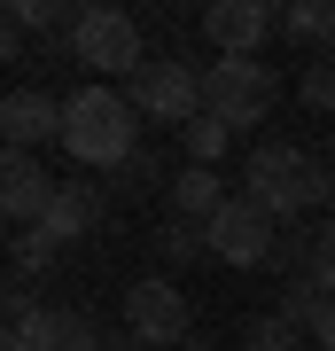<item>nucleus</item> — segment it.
<instances>
[{
  "mask_svg": "<svg viewBox=\"0 0 335 351\" xmlns=\"http://www.w3.org/2000/svg\"><path fill=\"white\" fill-rule=\"evenodd\" d=\"M62 156L94 164V172H125V164L140 156V110H133V94L86 78V86L62 101Z\"/></svg>",
  "mask_w": 335,
  "mask_h": 351,
  "instance_id": "nucleus-1",
  "label": "nucleus"
},
{
  "mask_svg": "<svg viewBox=\"0 0 335 351\" xmlns=\"http://www.w3.org/2000/svg\"><path fill=\"white\" fill-rule=\"evenodd\" d=\"M242 195L258 203V211H273V219H304V211H320L335 195V172H327V156L304 149V141H258L249 164H242Z\"/></svg>",
  "mask_w": 335,
  "mask_h": 351,
  "instance_id": "nucleus-2",
  "label": "nucleus"
},
{
  "mask_svg": "<svg viewBox=\"0 0 335 351\" xmlns=\"http://www.w3.org/2000/svg\"><path fill=\"white\" fill-rule=\"evenodd\" d=\"M273 101H281V78L265 71L258 55H219V63L203 71V110H211L219 125H234V133L265 125V117H273Z\"/></svg>",
  "mask_w": 335,
  "mask_h": 351,
  "instance_id": "nucleus-3",
  "label": "nucleus"
},
{
  "mask_svg": "<svg viewBox=\"0 0 335 351\" xmlns=\"http://www.w3.org/2000/svg\"><path fill=\"white\" fill-rule=\"evenodd\" d=\"M71 63H86L101 86H117V78H133L140 63H149V47H140V24L125 8H110V0H94V8H78L71 24Z\"/></svg>",
  "mask_w": 335,
  "mask_h": 351,
  "instance_id": "nucleus-4",
  "label": "nucleus"
},
{
  "mask_svg": "<svg viewBox=\"0 0 335 351\" xmlns=\"http://www.w3.org/2000/svg\"><path fill=\"white\" fill-rule=\"evenodd\" d=\"M125 94H133L140 125H195L203 117V71L187 63V55H149L133 78H125Z\"/></svg>",
  "mask_w": 335,
  "mask_h": 351,
  "instance_id": "nucleus-5",
  "label": "nucleus"
},
{
  "mask_svg": "<svg viewBox=\"0 0 335 351\" xmlns=\"http://www.w3.org/2000/svg\"><path fill=\"white\" fill-rule=\"evenodd\" d=\"M0 351H110V343L94 336L78 304H32L24 289H8V343Z\"/></svg>",
  "mask_w": 335,
  "mask_h": 351,
  "instance_id": "nucleus-6",
  "label": "nucleus"
},
{
  "mask_svg": "<svg viewBox=\"0 0 335 351\" xmlns=\"http://www.w3.org/2000/svg\"><path fill=\"white\" fill-rule=\"evenodd\" d=\"M187 297H179V281L172 274H149V281H133L125 289V336H140L149 351H179V343H195L187 336Z\"/></svg>",
  "mask_w": 335,
  "mask_h": 351,
  "instance_id": "nucleus-7",
  "label": "nucleus"
},
{
  "mask_svg": "<svg viewBox=\"0 0 335 351\" xmlns=\"http://www.w3.org/2000/svg\"><path fill=\"white\" fill-rule=\"evenodd\" d=\"M203 242H211V258L242 265V274H249V265H273V250H281V242H273V211H258L249 195H226V211L203 226Z\"/></svg>",
  "mask_w": 335,
  "mask_h": 351,
  "instance_id": "nucleus-8",
  "label": "nucleus"
},
{
  "mask_svg": "<svg viewBox=\"0 0 335 351\" xmlns=\"http://www.w3.org/2000/svg\"><path fill=\"white\" fill-rule=\"evenodd\" d=\"M0 141H8V156H32V149H62V101L39 94V86H16L0 101Z\"/></svg>",
  "mask_w": 335,
  "mask_h": 351,
  "instance_id": "nucleus-9",
  "label": "nucleus"
},
{
  "mask_svg": "<svg viewBox=\"0 0 335 351\" xmlns=\"http://www.w3.org/2000/svg\"><path fill=\"white\" fill-rule=\"evenodd\" d=\"M203 32H211L219 55H258L281 32V8H265V0H211L203 8Z\"/></svg>",
  "mask_w": 335,
  "mask_h": 351,
  "instance_id": "nucleus-10",
  "label": "nucleus"
},
{
  "mask_svg": "<svg viewBox=\"0 0 335 351\" xmlns=\"http://www.w3.org/2000/svg\"><path fill=\"white\" fill-rule=\"evenodd\" d=\"M55 188H62V180H47V164H39V156H8V164H0V211L16 219V234L47 219Z\"/></svg>",
  "mask_w": 335,
  "mask_h": 351,
  "instance_id": "nucleus-11",
  "label": "nucleus"
},
{
  "mask_svg": "<svg viewBox=\"0 0 335 351\" xmlns=\"http://www.w3.org/2000/svg\"><path fill=\"white\" fill-rule=\"evenodd\" d=\"M39 226H47V234L62 242V250H71V242H86L94 226H101V195L86 188V180H62V188H55V203H47V219H39Z\"/></svg>",
  "mask_w": 335,
  "mask_h": 351,
  "instance_id": "nucleus-12",
  "label": "nucleus"
},
{
  "mask_svg": "<svg viewBox=\"0 0 335 351\" xmlns=\"http://www.w3.org/2000/svg\"><path fill=\"white\" fill-rule=\"evenodd\" d=\"M219 211H226V180L211 172V164H179V172H172V219L211 226Z\"/></svg>",
  "mask_w": 335,
  "mask_h": 351,
  "instance_id": "nucleus-13",
  "label": "nucleus"
},
{
  "mask_svg": "<svg viewBox=\"0 0 335 351\" xmlns=\"http://www.w3.org/2000/svg\"><path fill=\"white\" fill-rule=\"evenodd\" d=\"M55 258H62V242L47 234V226H24V234L8 242V289H24L32 274H47Z\"/></svg>",
  "mask_w": 335,
  "mask_h": 351,
  "instance_id": "nucleus-14",
  "label": "nucleus"
},
{
  "mask_svg": "<svg viewBox=\"0 0 335 351\" xmlns=\"http://www.w3.org/2000/svg\"><path fill=\"white\" fill-rule=\"evenodd\" d=\"M281 32L297 39V47H335V0H297V8H281Z\"/></svg>",
  "mask_w": 335,
  "mask_h": 351,
  "instance_id": "nucleus-15",
  "label": "nucleus"
},
{
  "mask_svg": "<svg viewBox=\"0 0 335 351\" xmlns=\"http://www.w3.org/2000/svg\"><path fill=\"white\" fill-rule=\"evenodd\" d=\"M156 258L172 265H195V258H211V242H203V226H187V219H164V234H156Z\"/></svg>",
  "mask_w": 335,
  "mask_h": 351,
  "instance_id": "nucleus-16",
  "label": "nucleus"
},
{
  "mask_svg": "<svg viewBox=\"0 0 335 351\" xmlns=\"http://www.w3.org/2000/svg\"><path fill=\"white\" fill-rule=\"evenodd\" d=\"M179 141H187V164H211V172H219V156H226V141H234V125H219V117L203 110V117H195V125H187Z\"/></svg>",
  "mask_w": 335,
  "mask_h": 351,
  "instance_id": "nucleus-17",
  "label": "nucleus"
},
{
  "mask_svg": "<svg viewBox=\"0 0 335 351\" xmlns=\"http://www.w3.org/2000/svg\"><path fill=\"white\" fill-rule=\"evenodd\" d=\"M8 16L24 32H71L78 24V8H62V0H8Z\"/></svg>",
  "mask_w": 335,
  "mask_h": 351,
  "instance_id": "nucleus-18",
  "label": "nucleus"
},
{
  "mask_svg": "<svg viewBox=\"0 0 335 351\" xmlns=\"http://www.w3.org/2000/svg\"><path fill=\"white\" fill-rule=\"evenodd\" d=\"M297 336H304V328H297V320H281V313H265V320H258V328H249V336H242V343H249V351H297Z\"/></svg>",
  "mask_w": 335,
  "mask_h": 351,
  "instance_id": "nucleus-19",
  "label": "nucleus"
},
{
  "mask_svg": "<svg viewBox=\"0 0 335 351\" xmlns=\"http://www.w3.org/2000/svg\"><path fill=\"white\" fill-rule=\"evenodd\" d=\"M312 281H320V297H335V219L320 226V234H312V265H304Z\"/></svg>",
  "mask_w": 335,
  "mask_h": 351,
  "instance_id": "nucleus-20",
  "label": "nucleus"
},
{
  "mask_svg": "<svg viewBox=\"0 0 335 351\" xmlns=\"http://www.w3.org/2000/svg\"><path fill=\"white\" fill-rule=\"evenodd\" d=\"M297 94L312 101V110H327V117H335V63H312V71L297 78Z\"/></svg>",
  "mask_w": 335,
  "mask_h": 351,
  "instance_id": "nucleus-21",
  "label": "nucleus"
},
{
  "mask_svg": "<svg viewBox=\"0 0 335 351\" xmlns=\"http://www.w3.org/2000/svg\"><path fill=\"white\" fill-rule=\"evenodd\" d=\"M24 39H32V32L8 16V24H0V63H24Z\"/></svg>",
  "mask_w": 335,
  "mask_h": 351,
  "instance_id": "nucleus-22",
  "label": "nucleus"
},
{
  "mask_svg": "<svg viewBox=\"0 0 335 351\" xmlns=\"http://www.w3.org/2000/svg\"><path fill=\"white\" fill-rule=\"evenodd\" d=\"M312 343H320V351H335V297L312 313Z\"/></svg>",
  "mask_w": 335,
  "mask_h": 351,
  "instance_id": "nucleus-23",
  "label": "nucleus"
},
{
  "mask_svg": "<svg viewBox=\"0 0 335 351\" xmlns=\"http://www.w3.org/2000/svg\"><path fill=\"white\" fill-rule=\"evenodd\" d=\"M110 351H149V343H140V336H110Z\"/></svg>",
  "mask_w": 335,
  "mask_h": 351,
  "instance_id": "nucleus-24",
  "label": "nucleus"
},
{
  "mask_svg": "<svg viewBox=\"0 0 335 351\" xmlns=\"http://www.w3.org/2000/svg\"><path fill=\"white\" fill-rule=\"evenodd\" d=\"M179 351H211V343H203V336H195V343H179Z\"/></svg>",
  "mask_w": 335,
  "mask_h": 351,
  "instance_id": "nucleus-25",
  "label": "nucleus"
},
{
  "mask_svg": "<svg viewBox=\"0 0 335 351\" xmlns=\"http://www.w3.org/2000/svg\"><path fill=\"white\" fill-rule=\"evenodd\" d=\"M327 172H335V133H327Z\"/></svg>",
  "mask_w": 335,
  "mask_h": 351,
  "instance_id": "nucleus-26",
  "label": "nucleus"
},
{
  "mask_svg": "<svg viewBox=\"0 0 335 351\" xmlns=\"http://www.w3.org/2000/svg\"><path fill=\"white\" fill-rule=\"evenodd\" d=\"M234 351H249V343H234Z\"/></svg>",
  "mask_w": 335,
  "mask_h": 351,
  "instance_id": "nucleus-27",
  "label": "nucleus"
}]
</instances>
